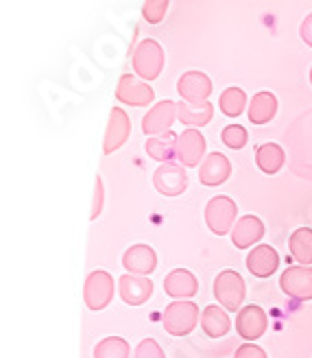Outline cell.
Listing matches in <instances>:
<instances>
[{
  "label": "cell",
  "mask_w": 312,
  "mask_h": 358,
  "mask_svg": "<svg viewBox=\"0 0 312 358\" xmlns=\"http://www.w3.org/2000/svg\"><path fill=\"white\" fill-rule=\"evenodd\" d=\"M290 254L302 264H312V229L310 227H299L292 231L288 241Z\"/></svg>",
  "instance_id": "obj_25"
},
{
  "label": "cell",
  "mask_w": 312,
  "mask_h": 358,
  "mask_svg": "<svg viewBox=\"0 0 312 358\" xmlns=\"http://www.w3.org/2000/svg\"><path fill=\"white\" fill-rule=\"evenodd\" d=\"M221 140L229 149L238 151V149H243L247 145L249 134H247L245 127H241V124H227V127L223 129V134H221Z\"/></svg>",
  "instance_id": "obj_28"
},
{
  "label": "cell",
  "mask_w": 312,
  "mask_h": 358,
  "mask_svg": "<svg viewBox=\"0 0 312 358\" xmlns=\"http://www.w3.org/2000/svg\"><path fill=\"white\" fill-rule=\"evenodd\" d=\"M122 264L134 275H151L157 266V256L149 245H134L125 252Z\"/></svg>",
  "instance_id": "obj_16"
},
{
  "label": "cell",
  "mask_w": 312,
  "mask_h": 358,
  "mask_svg": "<svg viewBox=\"0 0 312 358\" xmlns=\"http://www.w3.org/2000/svg\"><path fill=\"white\" fill-rule=\"evenodd\" d=\"M232 175V164L223 153H210L199 169V182L204 186H221Z\"/></svg>",
  "instance_id": "obj_15"
},
{
  "label": "cell",
  "mask_w": 312,
  "mask_h": 358,
  "mask_svg": "<svg viewBox=\"0 0 312 358\" xmlns=\"http://www.w3.org/2000/svg\"><path fill=\"white\" fill-rule=\"evenodd\" d=\"M177 112H179V105L173 101H162V103L153 105L149 114L142 118V131L149 138L166 134L177 118Z\"/></svg>",
  "instance_id": "obj_9"
},
{
  "label": "cell",
  "mask_w": 312,
  "mask_h": 358,
  "mask_svg": "<svg viewBox=\"0 0 312 358\" xmlns=\"http://www.w3.org/2000/svg\"><path fill=\"white\" fill-rule=\"evenodd\" d=\"M284 162H286L284 149L280 145H275V142H267V145L258 147V151H255V164L267 175H275L284 166Z\"/></svg>",
  "instance_id": "obj_24"
},
{
  "label": "cell",
  "mask_w": 312,
  "mask_h": 358,
  "mask_svg": "<svg viewBox=\"0 0 312 358\" xmlns=\"http://www.w3.org/2000/svg\"><path fill=\"white\" fill-rule=\"evenodd\" d=\"M245 295H247V286L238 271L227 268V271H221L214 280V297L218 301V306H223L225 310L241 308Z\"/></svg>",
  "instance_id": "obj_2"
},
{
  "label": "cell",
  "mask_w": 312,
  "mask_h": 358,
  "mask_svg": "<svg viewBox=\"0 0 312 358\" xmlns=\"http://www.w3.org/2000/svg\"><path fill=\"white\" fill-rule=\"evenodd\" d=\"M94 358H129V343L120 336H107L94 348Z\"/></svg>",
  "instance_id": "obj_27"
},
{
  "label": "cell",
  "mask_w": 312,
  "mask_h": 358,
  "mask_svg": "<svg viewBox=\"0 0 312 358\" xmlns=\"http://www.w3.org/2000/svg\"><path fill=\"white\" fill-rule=\"evenodd\" d=\"M197 321H199V306L194 301H186V299H177L169 303L162 313L164 330L173 336L190 334L197 326Z\"/></svg>",
  "instance_id": "obj_1"
},
{
  "label": "cell",
  "mask_w": 312,
  "mask_h": 358,
  "mask_svg": "<svg viewBox=\"0 0 312 358\" xmlns=\"http://www.w3.org/2000/svg\"><path fill=\"white\" fill-rule=\"evenodd\" d=\"M310 83H312V70H310Z\"/></svg>",
  "instance_id": "obj_34"
},
{
  "label": "cell",
  "mask_w": 312,
  "mask_h": 358,
  "mask_svg": "<svg viewBox=\"0 0 312 358\" xmlns=\"http://www.w3.org/2000/svg\"><path fill=\"white\" fill-rule=\"evenodd\" d=\"M280 286L292 299H312V266H288L280 278Z\"/></svg>",
  "instance_id": "obj_7"
},
{
  "label": "cell",
  "mask_w": 312,
  "mask_h": 358,
  "mask_svg": "<svg viewBox=\"0 0 312 358\" xmlns=\"http://www.w3.org/2000/svg\"><path fill=\"white\" fill-rule=\"evenodd\" d=\"M280 266V256L271 245H258L247 256V268L255 278H271Z\"/></svg>",
  "instance_id": "obj_17"
},
{
  "label": "cell",
  "mask_w": 312,
  "mask_h": 358,
  "mask_svg": "<svg viewBox=\"0 0 312 358\" xmlns=\"http://www.w3.org/2000/svg\"><path fill=\"white\" fill-rule=\"evenodd\" d=\"M153 184H155L157 192H162L164 196H179L188 188L186 166L177 164V162H164L153 173Z\"/></svg>",
  "instance_id": "obj_6"
},
{
  "label": "cell",
  "mask_w": 312,
  "mask_h": 358,
  "mask_svg": "<svg viewBox=\"0 0 312 358\" xmlns=\"http://www.w3.org/2000/svg\"><path fill=\"white\" fill-rule=\"evenodd\" d=\"M278 112V99L271 92H258L249 105V120L253 124H267Z\"/></svg>",
  "instance_id": "obj_23"
},
{
  "label": "cell",
  "mask_w": 312,
  "mask_h": 358,
  "mask_svg": "<svg viewBox=\"0 0 312 358\" xmlns=\"http://www.w3.org/2000/svg\"><path fill=\"white\" fill-rule=\"evenodd\" d=\"M262 236H264V223L258 217H253V214H247V217L238 219L232 229V243L238 249H249Z\"/></svg>",
  "instance_id": "obj_18"
},
{
  "label": "cell",
  "mask_w": 312,
  "mask_h": 358,
  "mask_svg": "<svg viewBox=\"0 0 312 358\" xmlns=\"http://www.w3.org/2000/svg\"><path fill=\"white\" fill-rule=\"evenodd\" d=\"M214 116V107L210 101H204V103H188V101H181L179 103V112H177V118L188 124V127L197 129V127H204L208 124Z\"/></svg>",
  "instance_id": "obj_20"
},
{
  "label": "cell",
  "mask_w": 312,
  "mask_h": 358,
  "mask_svg": "<svg viewBox=\"0 0 312 358\" xmlns=\"http://www.w3.org/2000/svg\"><path fill=\"white\" fill-rule=\"evenodd\" d=\"M177 92L181 101L204 103L212 94V81L208 75L201 73V70H190V73L181 75V79L177 81Z\"/></svg>",
  "instance_id": "obj_12"
},
{
  "label": "cell",
  "mask_w": 312,
  "mask_h": 358,
  "mask_svg": "<svg viewBox=\"0 0 312 358\" xmlns=\"http://www.w3.org/2000/svg\"><path fill=\"white\" fill-rule=\"evenodd\" d=\"M201 328L212 338L225 336L232 328V321L227 313L221 306H206L204 315H201Z\"/></svg>",
  "instance_id": "obj_22"
},
{
  "label": "cell",
  "mask_w": 312,
  "mask_h": 358,
  "mask_svg": "<svg viewBox=\"0 0 312 358\" xmlns=\"http://www.w3.org/2000/svg\"><path fill=\"white\" fill-rule=\"evenodd\" d=\"M116 99L125 105H134V107H144V105H151L155 99L153 87L132 75H122L116 87Z\"/></svg>",
  "instance_id": "obj_8"
},
{
  "label": "cell",
  "mask_w": 312,
  "mask_h": 358,
  "mask_svg": "<svg viewBox=\"0 0 312 358\" xmlns=\"http://www.w3.org/2000/svg\"><path fill=\"white\" fill-rule=\"evenodd\" d=\"M164 291L175 299H186V297L197 295L199 282L188 268H175V271H171L166 278H164Z\"/></svg>",
  "instance_id": "obj_19"
},
{
  "label": "cell",
  "mask_w": 312,
  "mask_h": 358,
  "mask_svg": "<svg viewBox=\"0 0 312 358\" xmlns=\"http://www.w3.org/2000/svg\"><path fill=\"white\" fill-rule=\"evenodd\" d=\"M118 291L125 303H129V306H142V303L153 295V282L146 275L125 273L118 280Z\"/></svg>",
  "instance_id": "obj_14"
},
{
  "label": "cell",
  "mask_w": 312,
  "mask_h": 358,
  "mask_svg": "<svg viewBox=\"0 0 312 358\" xmlns=\"http://www.w3.org/2000/svg\"><path fill=\"white\" fill-rule=\"evenodd\" d=\"M236 212L238 208L229 196H214L206 206V223L216 236H223L229 229H234Z\"/></svg>",
  "instance_id": "obj_5"
},
{
  "label": "cell",
  "mask_w": 312,
  "mask_h": 358,
  "mask_svg": "<svg viewBox=\"0 0 312 358\" xmlns=\"http://www.w3.org/2000/svg\"><path fill=\"white\" fill-rule=\"evenodd\" d=\"M164 50L155 40H142L134 50V70L144 81H153L162 75Z\"/></svg>",
  "instance_id": "obj_3"
},
{
  "label": "cell",
  "mask_w": 312,
  "mask_h": 358,
  "mask_svg": "<svg viewBox=\"0 0 312 358\" xmlns=\"http://www.w3.org/2000/svg\"><path fill=\"white\" fill-rule=\"evenodd\" d=\"M132 134V122L129 116L125 114L120 107H112L109 112V122H107V131H105V142H103V151L105 155L118 151Z\"/></svg>",
  "instance_id": "obj_11"
},
{
  "label": "cell",
  "mask_w": 312,
  "mask_h": 358,
  "mask_svg": "<svg viewBox=\"0 0 312 358\" xmlns=\"http://www.w3.org/2000/svg\"><path fill=\"white\" fill-rule=\"evenodd\" d=\"M83 299L90 310H103L114 299V278L107 271H92L83 286Z\"/></svg>",
  "instance_id": "obj_4"
},
{
  "label": "cell",
  "mask_w": 312,
  "mask_h": 358,
  "mask_svg": "<svg viewBox=\"0 0 312 358\" xmlns=\"http://www.w3.org/2000/svg\"><path fill=\"white\" fill-rule=\"evenodd\" d=\"M101 208H103V179L97 177V188H94V206H92V214L90 219L94 221L99 214H101Z\"/></svg>",
  "instance_id": "obj_32"
},
{
  "label": "cell",
  "mask_w": 312,
  "mask_h": 358,
  "mask_svg": "<svg viewBox=\"0 0 312 358\" xmlns=\"http://www.w3.org/2000/svg\"><path fill=\"white\" fill-rule=\"evenodd\" d=\"M169 9V0H146L142 7V17L149 24H159Z\"/></svg>",
  "instance_id": "obj_29"
},
{
  "label": "cell",
  "mask_w": 312,
  "mask_h": 358,
  "mask_svg": "<svg viewBox=\"0 0 312 358\" xmlns=\"http://www.w3.org/2000/svg\"><path fill=\"white\" fill-rule=\"evenodd\" d=\"M234 358H267V352L255 343H243L236 350Z\"/></svg>",
  "instance_id": "obj_31"
},
{
  "label": "cell",
  "mask_w": 312,
  "mask_h": 358,
  "mask_svg": "<svg viewBox=\"0 0 312 358\" xmlns=\"http://www.w3.org/2000/svg\"><path fill=\"white\" fill-rule=\"evenodd\" d=\"M247 105V94L243 92L241 87H227L225 92L221 94V101H218V107L221 112L229 118H238L245 112Z\"/></svg>",
  "instance_id": "obj_26"
},
{
  "label": "cell",
  "mask_w": 312,
  "mask_h": 358,
  "mask_svg": "<svg viewBox=\"0 0 312 358\" xmlns=\"http://www.w3.org/2000/svg\"><path fill=\"white\" fill-rule=\"evenodd\" d=\"M206 153V138L199 129H186L183 134H179L177 138V159L179 164H183L186 169L190 166H199L201 157Z\"/></svg>",
  "instance_id": "obj_10"
},
{
  "label": "cell",
  "mask_w": 312,
  "mask_h": 358,
  "mask_svg": "<svg viewBox=\"0 0 312 358\" xmlns=\"http://www.w3.org/2000/svg\"><path fill=\"white\" fill-rule=\"evenodd\" d=\"M177 138L173 131H166L162 136H151L149 140H146L144 145V151L149 157L157 159V162H171L173 155H177Z\"/></svg>",
  "instance_id": "obj_21"
},
{
  "label": "cell",
  "mask_w": 312,
  "mask_h": 358,
  "mask_svg": "<svg viewBox=\"0 0 312 358\" xmlns=\"http://www.w3.org/2000/svg\"><path fill=\"white\" fill-rule=\"evenodd\" d=\"M267 313L260 306H245L236 317V332L241 334L245 341H258L267 332Z\"/></svg>",
  "instance_id": "obj_13"
},
{
  "label": "cell",
  "mask_w": 312,
  "mask_h": 358,
  "mask_svg": "<svg viewBox=\"0 0 312 358\" xmlns=\"http://www.w3.org/2000/svg\"><path fill=\"white\" fill-rule=\"evenodd\" d=\"M134 358H166V356H164V350L159 348L157 341H153V338H144V341L138 343Z\"/></svg>",
  "instance_id": "obj_30"
},
{
  "label": "cell",
  "mask_w": 312,
  "mask_h": 358,
  "mask_svg": "<svg viewBox=\"0 0 312 358\" xmlns=\"http://www.w3.org/2000/svg\"><path fill=\"white\" fill-rule=\"evenodd\" d=\"M299 33H302V40L312 48V13L302 22V31Z\"/></svg>",
  "instance_id": "obj_33"
}]
</instances>
